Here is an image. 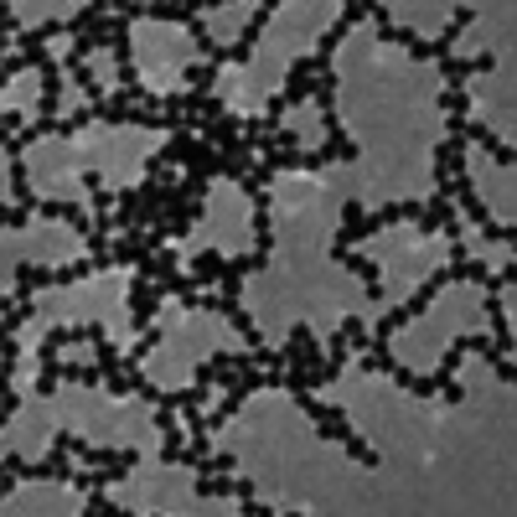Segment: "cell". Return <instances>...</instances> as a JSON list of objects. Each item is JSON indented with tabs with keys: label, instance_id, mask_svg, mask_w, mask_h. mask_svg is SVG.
Instances as JSON below:
<instances>
[{
	"label": "cell",
	"instance_id": "obj_1",
	"mask_svg": "<svg viewBox=\"0 0 517 517\" xmlns=\"http://www.w3.org/2000/svg\"><path fill=\"white\" fill-rule=\"evenodd\" d=\"M466 352H481L486 362H492V373H497L502 383H517L512 357H502V352L492 347V337H471V331H466V337H455V342L445 347V357H440V373L430 378V388L440 393L445 404H466V388H455V368H461V357H466Z\"/></svg>",
	"mask_w": 517,
	"mask_h": 517
},
{
	"label": "cell",
	"instance_id": "obj_2",
	"mask_svg": "<svg viewBox=\"0 0 517 517\" xmlns=\"http://www.w3.org/2000/svg\"><path fill=\"white\" fill-rule=\"evenodd\" d=\"M435 187H445V197L450 202H461L466 207V218L481 228V238H492V243H507V249H512V238H517V228L507 223H492V212H486V202H481V192H476V181L471 176H450L445 166H440V156H435Z\"/></svg>",
	"mask_w": 517,
	"mask_h": 517
},
{
	"label": "cell",
	"instance_id": "obj_3",
	"mask_svg": "<svg viewBox=\"0 0 517 517\" xmlns=\"http://www.w3.org/2000/svg\"><path fill=\"white\" fill-rule=\"evenodd\" d=\"M280 11V0H264V6L254 11V21L243 26V37L233 42V47H218V57H212V63H202V68H187V78H192V88L197 94H212V78H218V68H228V63H249V47L259 42V32L269 26V16Z\"/></svg>",
	"mask_w": 517,
	"mask_h": 517
},
{
	"label": "cell",
	"instance_id": "obj_4",
	"mask_svg": "<svg viewBox=\"0 0 517 517\" xmlns=\"http://www.w3.org/2000/svg\"><path fill=\"white\" fill-rule=\"evenodd\" d=\"M16 306H37L32 300V290L37 285H78V280H88V275H104V264L99 259H78V264H68V269H42V264H26V259H16Z\"/></svg>",
	"mask_w": 517,
	"mask_h": 517
},
{
	"label": "cell",
	"instance_id": "obj_5",
	"mask_svg": "<svg viewBox=\"0 0 517 517\" xmlns=\"http://www.w3.org/2000/svg\"><path fill=\"white\" fill-rule=\"evenodd\" d=\"M445 285H455V280H450V264H445V269H435V275L424 280V285H419V290H414V295L404 300L399 311H388V316H383V321H378V326L368 331V342H373V347H388V342H393V331H404L409 321H419L424 311H430V300H435V295H440Z\"/></svg>",
	"mask_w": 517,
	"mask_h": 517
},
{
	"label": "cell",
	"instance_id": "obj_6",
	"mask_svg": "<svg viewBox=\"0 0 517 517\" xmlns=\"http://www.w3.org/2000/svg\"><path fill=\"white\" fill-rule=\"evenodd\" d=\"M481 285H486V300H481V306H486V316H492V347H497L502 357H512L517 342H512V326H507V316H502V300H497V295L517 285V264H507L502 275H486Z\"/></svg>",
	"mask_w": 517,
	"mask_h": 517
},
{
	"label": "cell",
	"instance_id": "obj_7",
	"mask_svg": "<svg viewBox=\"0 0 517 517\" xmlns=\"http://www.w3.org/2000/svg\"><path fill=\"white\" fill-rule=\"evenodd\" d=\"M388 373L393 383H399L404 393H414V399H435V388H430V378H419V373H409L399 357H393L388 347H368V357H362V373Z\"/></svg>",
	"mask_w": 517,
	"mask_h": 517
},
{
	"label": "cell",
	"instance_id": "obj_8",
	"mask_svg": "<svg viewBox=\"0 0 517 517\" xmlns=\"http://www.w3.org/2000/svg\"><path fill=\"white\" fill-rule=\"evenodd\" d=\"M368 11H373V6H362V0H357V6H342V21L331 26V32L316 42V52L306 57V63H311V78H326V73H331V52H337V42H342V37H347L352 26H357L362 16H368Z\"/></svg>",
	"mask_w": 517,
	"mask_h": 517
},
{
	"label": "cell",
	"instance_id": "obj_9",
	"mask_svg": "<svg viewBox=\"0 0 517 517\" xmlns=\"http://www.w3.org/2000/svg\"><path fill=\"white\" fill-rule=\"evenodd\" d=\"M450 135H466V140L486 145V150H492V161H497V166H512V161H517V150H512V145H502L492 130H486V125H476V119H466V114H450Z\"/></svg>",
	"mask_w": 517,
	"mask_h": 517
},
{
	"label": "cell",
	"instance_id": "obj_10",
	"mask_svg": "<svg viewBox=\"0 0 517 517\" xmlns=\"http://www.w3.org/2000/svg\"><path fill=\"white\" fill-rule=\"evenodd\" d=\"M471 21H476V6H455V16H450V26H445V32H440L435 42H424V63H445V57H450V42L461 37Z\"/></svg>",
	"mask_w": 517,
	"mask_h": 517
},
{
	"label": "cell",
	"instance_id": "obj_11",
	"mask_svg": "<svg viewBox=\"0 0 517 517\" xmlns=\"http://www.w3.org/2000/svg\"><path fill=\"white\" fill-rule=\"evenodd\" d=\"M57 435H63L68 450H78L88 466H140V450H94V445H83L73 430H57Z\"/></svg>",
	"mask_w": 517,
	"mask_h": 517
},
{
	"label": "cell",
	"instance_id": "obj_12",
	"mask_svg": "<svg viewBox=\"0 0 517 517\" xmlns=\"http://www.w3.org/2000/svg\"><path fill=\"white\" fill-rule=\"evenodd\" d=\"M492 68H497V57H492V52L471 57V63H461V57H445V63H440V73H445V83H450V88H461L466 78H476V73H492Z\"/></svg>",
	"mask_w": 517,
	"mask_h": 517
},
{
	"label": "cell",
	"instance_id": "obj_13",
	"mask_svg": "<svg viewBox=\"0 0 517 517\" xmlns=\"http://www.w3.org/2000/svg\"><path fill=\"white\" fill-rule=\"evenodd\" d=\"M233 269V259H223L218 249L192 254V285H223V275Z\"/></svg>",
	"mask_w": 517,
	"mask_h": 517
},
{
	"label": "cell",
	"instance_id": "obj_14",
	"mask_svg": "<svg viewBox=\"0 0 517 517\" xmlns=\"http://www.w3.org/2000/svg\"><path fill=\"white\" fill-rule=\"evenodd\" d=\"M337 264H342V269H352V275H362V285H368V300H383V275H378V264H373V259H362V254H352V249H347Z\"/></svg>",
	"mask_w": 517,
	"mask_h": 517
},
{
	"label": "cell",
	"instance_id": "obj_15",
	"mask_svg": "<svg viewBox=\"0 0 517 517\" xmlns=\"http://www.w3.org/2000/svg\"><path fill=\"white\" fill-rule=\"evenodd\" d=\"M63 73H68V78H73V83L83 88V94H88V104H109V99H104V88L94 83V73H88V63H83V57L63 52Z\"/></svg>",
	"mask_w": 517,
	"mask_h": 517
},
{
	"label": "cell",
	"instance_id": "obj_16",
	"mask_svg": "<svg viewBox=\"0 0 517 517\" xmlns=\"http://www.w3.org/2000/svg\"><path fill=\"white\" fill-rule=\"evenodd\" d=\"M455 202L445 197V187H435V197L430 202H424V218H419V233H440L450 218H455V212H450Z\"/></svg>",
	"mask_w": 517,
	"mask_h": 517
},
{
	"label": "cell",
	"instance_id": "obj_17",
	"mask_svg": "<svg viewBox=\"0 0 517 517\" xmlns=\"http://www.w3.org/2000/svg\"><path fill=\"white\" fill-rule=\"evenodd\" d=\"M52 37H73V21H42V26H32V32H21L16 42H21V52H37Z\"/></svg>",
	"mask_w": 517,
	"mask_h": 517
},
{
	"label": "cell",
	"instance_id": "obj_18",
	"mask_svg": "<svg viewBox=\"0 0 517 517\" xmlns=\"http://www.w3.org/2000/svg\"><path fill=\"white\" fill-rule=\"evenodd\" d=\"M223 492H233V497H238V492H243V476H238V481H228V476L218 471V476H202V481H197V497H202V502H207V497H223Z\"/></svg>",
	"mask_w": 517,
	"mask_h": 517
},
{
	"label": "cell",
	"instance_id": "obj_19",
	"mask_svg": "<svg viewBox=\"0 0 517 517\" xmlns=\"http://www.w3.org/2000/svg\"><path fill=\"white\" fill-rule=\"evenodd\" d=\"M83 512H88V517H94V512H99V517H125V507H114V502L104 497V486H94V492H88V507H83Z\"/></svg>",
	"mask_w": 517,
	"mask_h": 517
},
{
	"label": "cell",
	"instance_id": "obj_20",
	"mask_svg": "<svg viewBox=\"0 0 517 517\" xmlns=\"http://www.w3.org/2000/svg\"><path fill=\"white\" fill-rule=\"evenodd\" d=\"M0 223H6V228H26V223H32V212H26V207H0Z\"/></svg>",
	"mask_w": 517,
	"mask_h": 517
},
{
	"label": "cell",
	"instance_id": "obj_21",
	"mask_svg": "<svg viewBox=\"0 0 517 517\" xmlns=\"http://www.w3.org/2000/svg\"><path fill=\"white\" fill-rule=\"evenodd\" d=\"M228 466H238L233 455H207V461H202L197 471H202V476H218V471H228Z\"/></svg>",
	"mask_w": 517,
	"mask_h": 517
}]
</instances>
